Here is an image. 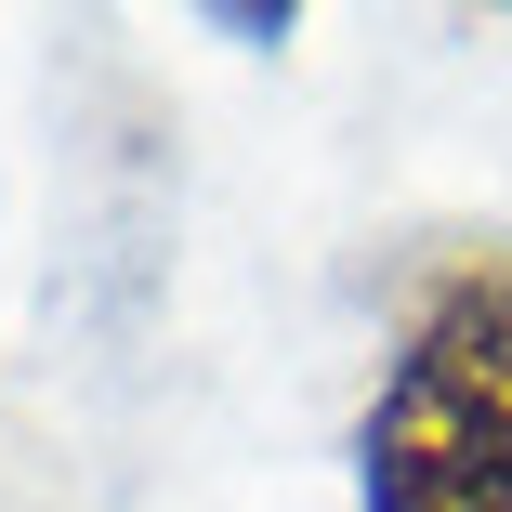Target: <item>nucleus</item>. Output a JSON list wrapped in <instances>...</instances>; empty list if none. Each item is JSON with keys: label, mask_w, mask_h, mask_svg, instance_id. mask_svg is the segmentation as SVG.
<instances>
[{"label": "nucleus", "mask_w": 512, "mask_h": 512, "mask_svg": "<svg viewBox=\"0 0 512 512\" xmlns=\"http://www.w3.org/2000/svg\"><path fill=\"white\" fill-rule=\"evenodd\" d=\"M355 512H512V250H447L355 407Z\"/></svg>", "instance_id": "nucleus-1"}]
</instances>
